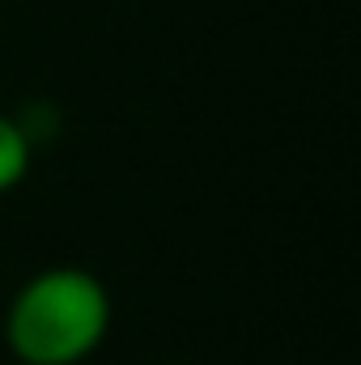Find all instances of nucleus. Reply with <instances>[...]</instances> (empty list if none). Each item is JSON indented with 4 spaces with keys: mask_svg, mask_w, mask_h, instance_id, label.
I'll return each mask as SVG.
<instances>
[{
    "mask_svg": "<svg viewBox=\"0 0 361 365\" xmlns=\"http://www.w3.org/2000/svg\"><path fill=\"white\" fill-rule=\"evenodd\" d=\"M111 331V293L77 264L34 272L4 310V344L21 365H81Z\"/></svg>",
    "mask_w": 361,
    "mask_h": 365,
    "instance_id": "obj_1",
    "label": "nucleus"
},
{
    "mask_svg": "<svg viewBox=\"0 0 361 365\" xmlns=\"http://www.w3.org/2000/svg\"><path fill=\"white\" fill-rule=\"evenodd\" d=\"M30 170V132L0 110V195L13 191Z\"/></svg>",
    "mask_w": 361,
    "mask_h": 365,
    "instance_id": "obj_2",
    "label": "nucleus"
}]
</instances>
